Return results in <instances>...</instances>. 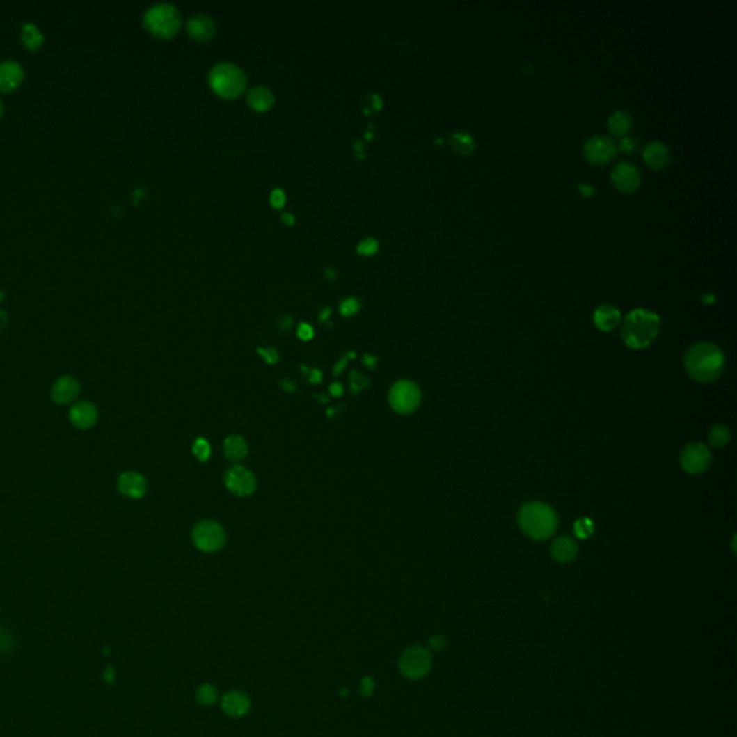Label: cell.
<instances>
[{
  "instance_id": "cell-42",
  "label": "cell",
  "mask_w": 737,
  "mask_h": 737,
  "mask_svg": "<svg viewBox=\"0 0 737 737\" xmlns=\"http://www.w3.org/2000/svg\"><path fill=\"white\" fill-rule=\"evenodd\" d=\"M281 386L284 390H296V388H294V385L288 381V379H284V381H281Z\"/></svg>"
},
{
  "instance_id": "cell-18",
  "label": "cell",
  "mask_w": 737,
  "mask_h": 737,
  "mask_svg": "<svg viewBox=\"0 0 737 737\" xmlns=\"http://www.w3.org/2000/svg\"><path fill=\"white\" fill-rule=\"evenodd\" d=\"M550 553L559 563H569L578 556V544L571 536H559L550 546Z\"/></svg>"
},
{
  "instance_id": "cell-15",
  "label": "cell",
  "mask_w": 737,
  "mask_h": 737,
  "mask_svg": "<svg viewBox=\"0 0 737 737\" xmlns=\"http://www.w3.org/2000/svg\"><path fill=\"white\" fill-rule=\"evenodd\" d=\"M70 420L74 427L79 429H88L97 424L98 409L94 404L88 401L77 402L70 409Z\"/></svg>"
},
{
  "instance_id": "cell-29",
  "label": "cell",
  "mask_w": 737,
  "mask_h": 737,
  "mask_svg": "<svg viewBox=\"0 0 737 737\" xmlns=\"http://www.w3.org/2000/svg\"><path fill=\"white\" fill-rule=\"evenodd\" d=\"M573 532H575L576 537H579V539H589V537H591V536L594 534V532H595V528H594L592 520H591V518H586V517L579 518V520L575 523V525H573Z\"/></svg>"
},
{
  "instance_id": "cell-2",
  "label": "cell",
  "mask_w": 737,
  "mask_h": 737,
  "mask_svg": "<svg viewBox=\"0 0 737 737\" xmlns=\"http://www.w3.org/2000/svg\"><path fill=\"white\" fill-rule=\"evenodd\" d=\"M661 320L656 312L645 308H635L626 314L622 323L621 335L624 343L631 349H645L657 339Z\"/></svg>"
},
{
  "instance_id": "cell-26",
  "label": "cell",
  "mask_w": 737,
  "mask_h": 737,
  "mask_svg": "<svg viewBox=\"0 0 737 737\" xmlns=\"http://www.w3.org/2000/svg\"><path fill=\"white\" fill-rule=\"evenodd\" d=\"M42 40H44V36H42L39 28L35 24L28 22L22 26V42L29 49H38Z\"/></svg>"
},
{
  "instance_id": "cell-46",
  "label": "cell",
  "mask_w": 737,
  "mask_h": 737,
  "mask_svg": "<svg viewBox=\"0 0 737 737\" xmlns=\"http://www.w3.org/2000/svg\"><path fill=\"white\" fill-rule=\"evenodd\" d=\"M703 301H704V303H713V301H715V297H714V296H706V297L703 299Z\"/></svg>"
},
{
  "instance_id": "cell-49",
  "label": "cell",
  "mask_w": 737,
  "mask_h": 737,
  "mask_svg": "<svg viewBox=\"0 0 737 737\" xmlns=\"http://www.w3.org/2000/svg\"><path fill=\"white\" fill-rule=\"evenodd\" d=\"M2 299H3V292H2V291H0V300H2Z\"/></svg>"
},
{
  "instance_id": "cell-31",
  "label": "cell",
  "mask_w": 737,
  "mask_h": 737,
  "mask_svg": "<svg viewBox=\"0 0 737 737\" xmlns=\"http://www.w3.org/2000/svg\"><path fill=\"white\" fill-rule=\"evenodd\" d=\"M359 308H360V303H359V300L354 299V297L346 299L340 304V311H342L343 315H346V317H349V315L359 311Z\"/></svg>"
},
{
  "instance_id": "cell-12",
  "label": "cell",
  "mask_w": 737,
  "mask_h": 737,
  "mask_svg": "<svg viewBox=\"0 0 737 737\" xmlns=\"http://www.w3.org/2000/svg\"><path fill=\"white\" fill-rule=\"evenodd\" d=\"M610 180H612V184L621 193H634L640 189L642 177L637 166L628 161H621L614 167L612 173H610Z\"/></svg>"
},
{
  "instance_id": "cell-27",
  "label": "cell",
  "mask_w": 737,
  "mask_h": 737,
  "mask_svg": "<svg viewBox=\"0 0 737 737\" xmlns=\"http://www.w3.org/2000/svg\"><path fill=\"white\" fill-rule=\"evenodd\" d=\"M730 429L724 425H714L708 434V442L713 448H723L730 441Z\"/></svg>"
},
{
  "instance_id": "cell-19",
  "label": "cell",
  "mask_w": 737,
  "mask_h": 737,
  "mask_svg": "<svg viewBox=\"0 0 737 737\" xmlns=\"http://www.w3.org/2000/svg\"><path fill=\"white\" fill-rule=\"evenodd\" d=\"M187 32L196 40H207L215 35V22L206 15H193L187 20Z\"/></svg>"
},
{
  "instance_id": "cell-45",
  "label": "cell",
  "mask_w": 737,
  "mask_h": 737,
  "mask_svg": "<svg viewBox=\"0 0 737 737\" xmlns=\"http://www.w3.org/2000/svg\"><path fill=\"white\" fill-rule=\"evenodd\" d=\"M283 221H284L285 223H288V225H292V223H294V216H292L291 214H284V215H283Z\"/></svg>"
},
{
  "instance_id": "cell-30",
  "label": "cell",
  "mask_w": 737,
  "mask_h": 737,
  "mask_svg": "<svg viewBox=\"0 0 737 737\" xmlns=\"http://www.w3.org/2000/svg\"><path fill=\"white\" fill-rule=\"evenodd\" d=\"M193 454L199 461H206L210 457V445L203 438H198L193 444Z\"/></svg>"
},
{
  "instance_id": "cell-41",
  "label": "cell",
  "mask_w": 737,
  "mask_h": 737,
  "mask_svg": "<svg viewBox=\"0 0 737 737\" xmlns=\"http://www.w3.org/2000/svg\"><path fill=\"white\" fill-rule=\"evenodd\" d=\"M362 690H365V691H362V692L369 694L370 690H373V683H372L369 679H365V680H363V688H362Z\"/></svg>"
},
{
  "instance_id": "cell-33",
  "label": "cell",
  "mask_w": 737,
  "mask_h": 737,
  "mask_svg": "<svg viewBox=\"0 0 737 737\" xmlns=\"http://www.w3.org/2000/svg\"><path fill=\"white\" fill-rule=\"evenodd\" d=\"M350 382H351V386H353V392L357 393V390L359 389H363L366 386L370 385V381L366 377H362L357 372H353L351 376H350Z\"/></svg>"
},
{
  "instance_id": "cell-24",
  "label": "cell",
  "mask_w": 737,
  "mask_h": 737,
  "mask_svg": "<svg viewBox=\"0 0 737 737\" xmlns=\"http://www.w3.org/2000/svg\"><path fill=\"white\" fill-rule=\"evenodd\" d=\"M225 455L229 461L238 462L244 459L248 454L246 441L239 435H230L225 441Z\"/></svg>"
},
{
  "instance_id": "cell-9",
  "label": "cell",
  "mask_w": 737,
  "mask_h": 737,
  "mask_svg": "<svg viewBox=\"0 0 737 737\" xmlns=\"http://www.w3.org/2000/svg\"><path fill=\"white\" fill-rule=\"evenodd\" d=\"M681 467L686 473L691 475H699L708 470L711 464V454L710 450L700 444V442H694V444H688L680 455Z\"/></svg>"
},
{
  "instance_id": "cell-40",
  "label": "cell",
  "mask_w": 737,
  "mask_h": 737,
  "mask_svg": "<svg viewBox=\"0 0 737 737\" xmlns=\"http://www.w3.org/2000/svg\"><path fill=\"white\" fill-rule=\"evenodd\" d=\"M311 373H312V376H311V379H310V382H312V383H320V382H322V372H320V370H312Z\"/></svg>"
},
{
  "instance_id": "cell-6",
  "label": "cell",
  "mask_w": 737,
  "mask_h": 737,
  "mask_svg": "<svg viewBox=\"0 0 737 737\" xmlns=\"http://www.w3.org/2000/svg\"><path fill=\"white\" fill-rule=\"evenodd\" d=\"M420 389L411 381L396 382L389 393V402L395 412L401 415H409L415 412L420 404Z\"/></svg>"
},
{
  "instance_id": "cell-5",
  "label": "cell",
  "mask_w": 737,
  "mask_h": 737,
  "mask_svg": "<svg viewBox=\"0 0 737 737\" xmlns=\"http://www.w3.org/2000/svg\"><path fill=\"white\" fill-rule=\"evenodd\" d=\"M180 13L171 3H157L147 9L143 17L145 29L159 38H171L180 28Z\"/></svg>"
},
{
  "instance_id": "cell-11",
  "label": "cell",
  "mask_w": 737,
  "mask_h": 737,
  "mask_svg": "<svg viewBox=\"0 0 737 737\" xmlns=\"http://www.w3.org/2000/svg\"><path fill=\"white\" fill-rule=\"evenodd\" d=\"M225 486L232 494L246 497L255 491L257 478L248 468L242 466H234L225 474Z\"/></svg>"
},
{
  "instance_id": "cell-13",
  "label": "cell",
  "mask_w": 737,
  "mask_h": 737,
  "mask_svg": "<svg viewBox=\"0 0 737 737\" xmlns=\"http://www.w3.org/2000/svg\"><path fill=\"white\" fill-rule=\"evenodd\" d=\"M81 392L79 382L72 376H62L52 386V401L58 405L72 404Z\"/></svg>"
},
{
  "instance_id": "cell-38",
  "label": "cell",
  "mask_w": 737,
  "mask_h": 737,
  "mask_svg": "<svg viewBox=\"0 0 737 737\" xmlns=\"http://www.w3.org/2000/svg\"><path fill=\"white\" fill-rule=\"evenodd\" d=\"M578 189H579V192H580L583 196H586V198H591V196L595 193V187H594L592 184L580 183V184L578 186Z\"/></svg>"
},
{
  "instance_id": "cell-44",
  "label": "cell",
  "mask_w": 737,
  "mask_h": 737,
  "mask_svg": "<svg viewBox=\"0 0 737 737\" xmlns=\"http://www.w3.org/2000/svg\"><path fill=\"white\" fill-rule=\"evenodd\" d=\"M6 322H8V317H6L5 311L0 310V328H2V327L6 324Z\"/></svg>"
},
{
  "instance_id": "cell-21",
  "label": "cell",
  "mask_w": 737,
  "mask_h": 737,
  "mask_svg": "<svg viewBox=\"0 0 737 737\" xmlns=\"http://www.w3.org/2000/svg\"><path fill=\"white\" fill-rule=\"evenodd\" d=\"M249 697L242 691H230L222 700L223 711L230 718H241L249 710Z\"/></svg>"
},
{
  "instance_id": "cell-22",
  "label": "cell",
  "mask_w": 737,
  "mask_h": 737,
  "mask_svg": "<svg viewBox=\"0 0 737 737\" xmlns=\"http://www.w3.org/2000/svg\"><path fill=\"white\" fill-rule=\"evenodd\" d=\"M633 124L634 121L631 114L625 110H619L609 117L608 130L612 136L624 138L631 132V129H633Z\"/></svg>"
},
{
  "instance_id": "cell-37",
  "label": "cell",
  "mask_w": 737,
  "mask_h": 737,
  "mask_svg": "<svg viewBox=\"0 0 737 737\" xmlns=\"http://www.w3.org/2000/svg\"><path fill=\"white\" fill-rule=\"evenodd\" d=\"M634 147H635V144H634V141L631 140V138H628V137L621 138V144H619L621 152H624V153H629V152H633V150H634Z\"/></svg>"
},
{
  "instance_id": "cell-10",
  "label": "cell",
  "mask_w": 737,
  "mask_h": 737,
  "mask_svg": "<svg viewBox=\"0 0 737 737\" xmlns=\"http://www.w3.org/2000/svg\"><path fill=\"white\" fill-rule=\"evenodd\" d=\"M615 143L603 136H594L583 144V154L592 164H606L617 156Z\"/></svg>"
},
{
  "instance_id": "cell-39",
  "label": "cell",
  "mask_w": 737,
  "mask_h": 737,
  "mask_svg": "<svg viewBox=\"0 0 737 737\" xmlns=\"http://www.w3.org/2000/svg\"><path fill=\"white\" fill-rule=\"evenodd\" d=\"M330 393H331L333 396H340V395L343 393V388H342V385H339V383L331 385V388H330Z\"/></svg>"
},
{
  "instance_id": "cell-7",
  "label": "cell",
  "mask_w": 737,
  "mask_h": 737,
  "mask_svg": "<svg viewBox=\"0 0 737 737\" xmlns=\"http://www.w3.org/2000/svg\"><path fill=\"white\" fill-rule=\"evenodd\" d=\"M193 543L202 552H216L225 544L226 536L222 525L212 520H203L198 523L192 533Z\"/></svg>"
},
{
  "instance_id": "cell-20",
  "label": "cell",
  "mask_w": 737,
  "mask_h": 737,
  "mask_svg": "<svg viewBox=\"0 0 737 737\" xmlns=\"http://www.w3.org/2000/svg\"><path fill=\"white\" fill-rule=\"evenodd\" d=\"M642 157L651 168L661 171V168L667 167L669 163V150L665 144L660 141H652L645 147Z\"/></svg>"
},
{
  "instance_id": "cell-16",
  "label": "cell",
  "mask_w": 737,
  "mask_h": 737,
  "mask_svg": "<svg viewBox=\"0 0 737 737\" xmlns=\"http://www.w3.org/2000/svg\"><path fill=\"white\" fill-rule=\"evenodd\" d=\"M621 311L610 304L599 306L594 312V323L601 331H612L621 324Z\"/></svg>"
},
{
  "instance_id": "cell-3",
  "label": "cell",
  "mask_w": 737,
  "mask_h": 737,
  "mask_svg": "<svg viewBox=\"0 0 737 737\" xmlns=\"http://www.w3.org/2000/svg\"><path fill=\"white\" fill-rule=\"evenodd\" d=\"M557 516L549 504L541 501L525 502L518 512V525L533 540H546L557 530Z\"/></svg>"
},
{
  "instance_id": "cell-34",
  "label": "cell",
  "mask_w": 737,
  "mask_h": 737,
  "mask_svg": "<svg viewBox=\"0 0 737 737\" xmlns=\"http://www.w3.org/2000/svg\"><path fill=\"white\" fill-rule=\"evenodd\" d=\"M271 203L274 207H283L284 203H285V193L281 191V189H276V191H272L271 193Z\"/></svg>"
},
{
  "instance_id": "cell-4",
  "label": "cell",
  "mask_w": 737,
  "mask_h": 737,
  "mask_svg": "<svg viewBox=\"0 0 737 737\" xmlns=\"http://www.w3.org/2000/svg\"><path fill=\"white\" fill-rule=\"evenodd\" d=\"M212 90L223 98H235L245 91L246 77L244 71L229 62L216 64L209 72Z\"/></svg>"
},
{
  "instance_id": "cell-14",
  "label": "cell",
  "mask_w": 737,
  "mask_h": 737,
  "mask_svg": "<svg viewBox=\"0 0 737 737\" xmlns=\"http://www.w3.org/2000/svg\"><path fill=\"white\" fill-rule=\"evenodd\" d=\"M117 487L122 496L133 498V500H138L147 491V481L141 474L134 473V471H127V473H122L118 477Z\"/></svg>"
},
{
  "instance_id": "cell-1",
  "label": "cell",
  "mask_w": 737,
  "mask_h": 737,
  "mask_svg": "<svg viewBox=\"0 0 737 737\" xmlns=\"http://www.w3.org/2000/svg\"><path fill=\"white\" fill-rule=\"evenodd\" d=\"M684 367L688 376L699 383H711L722 376L726 359L722 349L714 343L702 342L691 346L684 354Z\"/></svg>"
},
{
  "instance_id": "cell-23",
  "label": "cell",
  "mask_w": 737,
  "mask_h": 737,
  "mask_svg": "<svg viewBox=\"0 0 737 737\" xmlns=\"http://www.w3.org/2000/svg\"><path fill=\"white\" fill-rule=\"evenodd\" d=\"M246 101L254 110L265 111L274 104V95L271 90L265 87H254L248 91Z\"/></svg>"
},
{
  "instance_id": "cell-48",
  "label": "cell",
  "mask_w": 737,
  "mask_h": 737,
  "mask_svg": "<svg viewBox=\"0 0 737 737\" xmlns=\"http://www.w3.org/2000/svg\"><path fill=\"white\" fill-rule=\"evenodd\" d=\"M3 113V105H2V101H0V116H2Z\"/></svg>"
},
{
  "instance_id": "cell-28",
  "label": "cell",
  "mask_w": 737,
  "mask_h": 737,
  "mask_svg": "<svg viewBox=\"0 0 737 737\" xmlns=\"http://www.w3.org/2000/svg\"><path fill=\"white\" fill-rule=\"evenodd\" d=\"M196 699L200 704H205V706H209V704H214L218 699V691L214 686L210 684H205L202 686L198 692H196Z\"/></svg>"
},
{
  "instance_id": "cell-47",
  "label": "cell",
  "mask_w": 737,
  "mask_h": 737,
  "mask_svg": "<svg viewBox=\"0 0 737 737\" xmlns=\"http://www.w3.org/2000/svg\"><path fill=\"white\" fill-rule=\"evenodd\" d=\"M328 315H330V308H326V310H324V312L322 314V319H323V320H326V319L328 317Z\"/></svg>"
},
{
  "instance_id": "cell-8",
  "label": "cell",
  "mask_w": 737,
  "mask_h": 737,
  "mask_svg": "<svg viewBox=\"0 0 737 737\" xmlns=\"http://www.w3.org/2000/svg\"><path fill=\"white\" fill-rule=\"evenodd\" d=\"M399 667L404 676L411 680L424 677L431 667L429 652L422 647H411L402 654Z\"/></svg>"
},
{
  "instance_id": "cell-17",
  "label": "cell",
  "mask_w": 737,
  "mask_h": 737,
  "mask_svg": "<svg viewBox=\"0 0 737 737\" xmlns=\"http://www.w3.org/2000/svg\"><path fill=\"white\" fill-rule=\"evenodd\" d=\"M24 79V70L15 61L0 62V91H12Z\"/></svg>"
},
{
  "instance_id": "cell-43",
  "label": "cell",
  "mask_w": 737,
  "mask_h": 737,
  "mask_svg": "<svg viewBox=\"0 0 737 737\" xmlns=\"http://www.w3.org/2000/svg\"><path fill=\"white\" fill-rule=\"evenodd\" d=\"M365 360H366V365H367L370 369L374 367V365H376V359H374V357L366 354V356H365Z\"/></svg>"
},
{
  "instance_id": "cell-32",
  "label": "cell",
  "mask_w": 737,
  "mask_h": 737,
  "mask_svg": "<svg viewBox=\"0 0 737 737\" xmlns=\"http://www.w3.org/2000/svg\"><path fill=\"white\" fill-rule=\"evenodd\" d=\"M377 248H379V244L373 238L363 239L359 245H357V251H359V254L362 255H372L377 251Z\"/></svg>"
},
{
  "instance_id": "cell-36",
  "label": "cell",
  "mask_w": 737,
  "mask_h": 737,
  "mask_svg": "<svg viewBox=\"0 0 737 737\" xmlns=\"http://www.w3.org/2000/svg\"><path fill=\"white\" fill-rule=\"evenodd\" d=\"M297 334H299V337H300V339H301V340H310V339H311V337H312V334H314V333H312V328H311V326H310V324L301 323V324L299 326Z\"/></svg>"
},
{
  "instance_id": "cell-35",
  "label": "cell",
  "mask_w": 737,
  "mask_h": 737,
  "mask_svg": "<svg viewBox=\"0 0 737 737\" xmlns=\"http://www.w3.org/2000/svg\"><path fill=\"white\" fill-rule=\"evenodd\" d=\"M258 353L264 357V359L267 360V363H269V365H274L276 362H278V359H280L276 349H268V350L258 349Z\"/></svg>"
},
{
  "instance_id": "cell-25",
  "label": "cell",
  "mask_w": 737,
  "mask_h": 737,
  "mask_svg": "<svg viewBox=\"0 0 737 737\" xmlns=\"http://www.w3.org/2000/svg\"><path fill=\"white\" fill-rule=\"evenodd\" d=\"M450 145L457 154H461V156H468L475 149V143L473 140V136L467 132L452 133L450 137Z\"/></svg>"
}]
</instances>
